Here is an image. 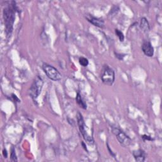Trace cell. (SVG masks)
Instances as JSON below:
<instances>
[{
	"label": "cell",
	"instance_id": "obj_16",
	"mask_svg": "<svg viewBox=\"0 0 162 162\" xmlns=\"http://www.w3.org/2000/svg\"><path fill=\"white\" fill-rule=\"evenodd\" d=\"M107 147H108V149H109V151H110V153L114 156V157H115V154L112 152V151H111L110 150V146H109V144L107 143Z\"/></svg>",
	"mask_w": 162,
	"mask_h": 162
},
{
	"label": "cell",
	"instance_id": "obj_3",
	"mask_svg": "<svg viewBox=\"0 0 162 162\" xmlns=\"http://www.w3.org/2000/svg\"><path fill=\"white\" fill-rule=\"evenodd\" d=\"M43 80L39 76H37L34 78L29 91V96L34 100L36 99L40 94L43 86Z\"/></svg>",
	"mask_w": 162,
	"mask_h": 162
},
{
	"label": "cell",
	"instance_id": "obj_10",
	"mask_svg": "<svg viewBox=\"0 0 162 162\" xmlns=\"http://www.w3.org/2000/svg\"><path fill=\"white\" fill-rule=\"evenodd\" d=\"M140 28L141 30L144 32V33H148L150 30L149 28V24L148 21V20L143 17L141 19V22H140Z\"/></svg>",
	"mask_w": 162,
	"mask_h": 162
},
{
	"label": "cell",
	"instance_id": "obj_17",
	"mask_svg": "<svg viewBox=\"0 0 162 162\" xmlns=\"http://www.w3.org/2000/svg\"><path fill=\"white\" fill-rule=\"evenodd\" d=\"M142 138L143 139H146L147 140H152V139L149 136H146V135H144V136H143Z\"/></svg>",
	"mask_w": 162,
	"mask_h": 162
},
{
	"label": "cell",
	"instance_id": "obj_2",
	"mask_svg": "<svg viewBox=\"0 0 162 162\" xmlns=\"http://www.w3.org/2000/svg\"><path fill=\"white\" fill-rule=\"evenodd\" d=\"M101 78L102 82L107 86H112L115 78V72L113 69L108 65H104L101 71Z\"/></svg>",
	"mask_w": 162,
	"mask_h": 162
},
{
	"label": "cell",
	"instance_id": "obj_1",
	"mask_svg": "<svg viewBox=\"0 0 162 162\" xmlns=\"http://www.w3.org/2000/svg\"><path fill=\"white\" fill-rule=\"evenodd\" d=\"M12 3L13 4L11 6L8 5L3 10V18L7 36H10L12 33L13 25L15 18L16 3L14 2H12Z\"/></svg>",
	"mask_w": 162,
	"mask_h": 162
},
{
	"label": "cell",
	"instance_id": "obj_5",
	"mask_svg": "<svg viewBox=\"0 0 162 162\" xmlns=\"http://www.w3.org/2000/svg\"><path fill=\"white\" fill-rule=\"evenodd\" d=\"M77 124L80 133L82 134L84 139L86 140L88 144L89 145H93L94 144V140L92 137H91L86 130V124L84 123L83 117L80 113L77 115Z\"/></svg>",
	"mask_w": 162,
	"mask_h": 162
},
{
	"label": "cell",
	"instance_id": "obj_15",
	"mask_svg": "<svg viewBox=\"0 0 162 162\" xmlns=\"http://www.w3.org/2000/svg\"><path fill=\"white\" fill-rule=\"evenodd\" d=\"M115 55H116V57L117 58H119V60H122L124 57V55H122V54H118V53H115Z\"/></svg>",
	"mask_w": 162,
	"mask_h": 162
},
{
	"label": "cell",
	"instance_id": "obj_12",
	"mask_svg": "<svg viewBox=\"0 0 162 162\" xmlns=\"http://www.w3.org/2000/svg\"><path fill=\"white\" fill-rule=\"evenodd\" d=\"M78 61H79L80 65H82L83 67H87V66L88 65V64H89V61H88V60L87 58H84V57H80V58H79Z\"/></svg>",
	"mask_w": 162,
	"mask_h": 162
},
{
	"label": "cell",
	"instance_id": "obj_9",
	"mask_svg": "<svg viewBox=\"0 0 162 162\" xmlns=\"http://www.w3.org/2000/svg\"><path fill=\"white\" fill-rule=\"evenodd\" d=\"M133 156L135 159H136L137 161H139V162L144 161L146 157V154L144 151L141 149L134 151L133 152Z\"/></svg>",
	"mask_w": 162,
	"mask_h": 162
},
{
	"label": "cell",
	"instance_id": "obj_13",
	"mask_svg": "<svg viewBox=\"0 0 162 162\" xmlns=\"http://www.w3.org/2000/svg\"><path fill=\"white\" fill-rule=\"evenodd\" d=\"M115 33L117 34V36L119 37L120 41L121 42H123L124 40V36L123 33H122L120 31H119V29H115Z\"/></svg>",
	"mask_w": 162,
	"mask_h": 162
},
{
	"label": "cell",
	"instance_id": "obj_7",
	"mask_svg": "<svg viewBox=\"0 0 162 162\" xmlns=\"http://www.w3.org/2000/svg\"><path fill=\"white\" fill-rule=\"evenodd\" d=\"M142 50L144 55L148 57H152L154 55V48L150 42L144 41L142 45Z\"/></svg>",
	"mask_w": 162,
	"mask_h": 162
},
{
	"label": "cell",
	"instance_id": "obj_14",
	"mask_svg": "<svg viewBox=\"0 0 162 162\" xmlns=\"http://www.w3.org/2000/svg\"><path fill=\"white\" fill-rule=\"evenodd\" d=\"M11 159L12 161H17V156H16V154H15V149L13 148H12V152H11Z\"/></svg>",
	"mask_w": 162,
	"mask_h": 162
},
{
	"label": "cell",
	"instance_id": "obj_18",
	"mask_svg": "<svg viewBox=\"0 0 162 162\" xmlns=\"http://www.w3.org/2000/svg\"><path fill=\"white\" fill-rule=\"evenodd\" d=\"M3 155H4V156L5 157V158H7V150L6 149H3Z\"/></svg>",
	"mask_w": 162,
	"mask_h": 162
},
{
	"label": "cell",
	"instance_id": "obj_4",
	"mask_svg": "<svg viewBox=\"0 0 162 162\" xmlns=\"http://www.w3.org/2000/svg\"><path fill=\"white\" fill-rule=\"evenodd\" d=\"M42 68L44 73L46 74L47 77L51 80L54 81H58L62 78L61 73L53 66L47 63H44L42 66Z\"/></svg>",
	"mask_w": 162,
	"mask_h": 162
},
{
	"label": "cell",
	"instance_id": "obj_8",
	"mask_svg": "<svg viewBox=\"0 0 162 162\" xmlns=\"http://www.w3.org/2000/svg\"><path fill=\"white\" fill-rule=\"evenodd\" d=\"M86 18L88 20V22H89L90 23H91L92 24H93L94 25L98 27V28H103L104 25V21L101 19H99L98 18H96L94 17H93L92 15H87L86 16Z\"/></svg>",
	"mask_w": 162,
	"mask_h": 162
},
{
	"label": "cell",
	"instance_id": "obj_11",
	"mask_svg": "<svg viewBox=\"0 0 162 162\" xmlns=\"http://www.w3.org/2000/svg\"><path fill=\"white\" fill-rule=\"evenodd\" d=\"M75 99H76V101H77V103H78V104L81 108H83V109H84V110H86V109H87V104H86V103L83 101L82 97H81V96H80V94L79 93H77V96H76Z\"/></svg>",
	"mask_w": 162,
	"mask_h": 162
},
{
	"label": "cell",
	"instance_id": "obj_6",
	"mask_svg": "<svg viewBox=\"0 0 162 162\" xmlns=\"http://www.w3.org/2000/svg\"><path fill=\"white\" fill-rule=\"evenodd\" d=\"M112 132L116 136L117 140L119 141V143L124 147L129 146L131 143V139L129 136L120 129L113 127H112Z\"/></svg>",
	"mask_w": 162,
	"mask_h": 162
}]
</instances>
